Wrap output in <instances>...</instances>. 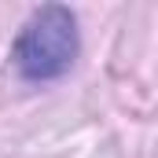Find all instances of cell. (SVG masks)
Wrapping results in <instances>:
<instances>
[{
	"mask_svg": "<svg viewBox=\"0 0 158 158\" xmlns=\"http://www.w3.org/2000/svg\"><path fill=\"white\" fill-rule=\"evenodd\" d=\"M15 66L30 81H52L77 59V22L66 7H40L15 40Z\"/></svg>",
	"mask_w": 158,
	"mask_h": 158,
	"instance_id": "obj_1",
	"label": "cell"
}]
</instances>
